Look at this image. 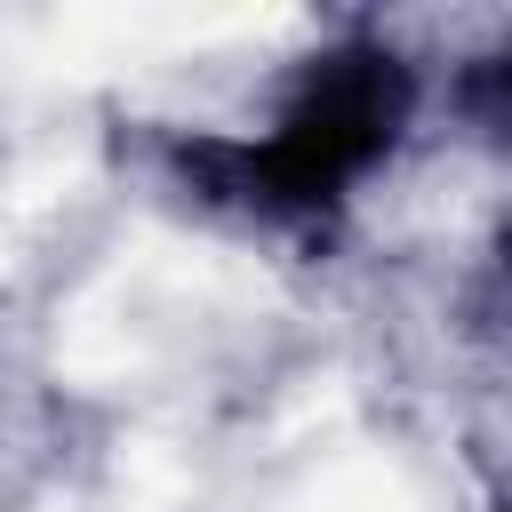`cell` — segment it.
I'll return each instance as SVG.
<instances>
[{"label": "cell", "mask_w": 512, "mask_h": 512, "mask_svg": "<svg viewBox=\"0 0 512 512\" xmlns=\"http://www.w3.org/2000/svg\"><path fill=\"white\" fill-rule=\"evenodd\" d=\"M504 80H512V64H504Z\"/></svg>", "instance_id": "cell-1"}]
</instances>
